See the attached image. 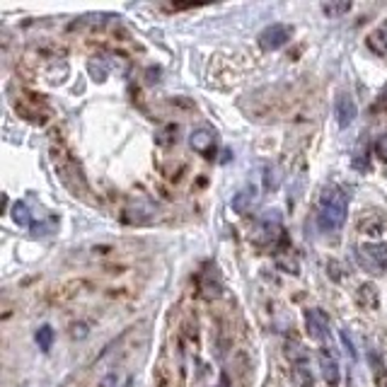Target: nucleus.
Masks as SVG:
<instances>
[{
	"label": "nucleus",
	"instance_id": "18",
	"mask_svg": "<svg viewBox=\"0 0 387 387\" xmlns=\"http://www.w3.org/2000/svg\"><path fill=\"white\" fill-rule=\"evenodd\" d=\"M131 385H134V380H131V377H129V380H126V385H124V387H131Z\"/></svg>",
	"mask_w": 387,
	"mask_h": 387
},
{
	"label": "nucleus",
	"instance_id": "10",
	"mask_svg": "<svg viewBox=\"0 0 387 387\" xmlns=\"http://www.w3.org/2000/svg\"><path fill=\"white\" fill-rule=\"evenodd\" d=\"M286 356H288V361L295 363V366H308L310 351L300 342H288L286 344Z\"/></svg>",
	"mask_w": 387,
	"mask_h": 387
},
{
	"label": "nucleus",
	"instance_id": "13",
	"mask_svg": "<svg viewBox=\"0 0 387 387\" xmlns=\"http://www.w3.org/2000/svg\"><path fill=\"white\" fill-rule=\"evenodd\" d=\"M54 329L49 327V324H44V327L36 329V344H39L41 351H49L51 346H54Z\"/></svg>",
	"mask_w": 387,
	"mask_h": 387
},
{
	"label": "nucleus",
	"instance_id": "12",
	"mask_svg": "<svg viewBox=\"0 0 387 387\" xmlns=\"http://www.w3.org/2000/svg\"><path fill=\"white\" fill-rule=\"evenodd\" d=\"M348 10H351V3H348V0H342V3H324L322 6V12L327 17H342V15H346Z\"/></svg>",
	"mask_w": 387,
	"mask_h": 387
},
{
	"label": "nucleus",
	"instance_id": "3",
	"mask_svg": "<svg viewBox=\"0 0 387 387\" xmlns=\"http://www.w3.org/2000/svg\"><path fill=\"white\" fill-rule=\"evenodd\" d=\"M291 41V27L283 25V22H273V25L264 27L259 32V46L264 51H276L281 46H286Z\"/></svg>",
	"mask_w": 387,
	"mask_h": 387
},
{
	"label": "nucleus",
	"instance_id": "17",
	"mask_svg": "<svg viewBox=\"0 0 387 387\" xmlns=\"http://www.w3.org/2000/svg\"><path fill=\"white\" fill-rule=\"evenodd\" d=\"M373 41H375L377 46H380V51H387V27L385 30H380L375 36H373Z\"/></svg>",
	"mask_w": 387,
	"mask_h": 387
},
{
	"label": "nucleus",
	"instance_id": "16",
	"mask_svg": "<svg viewBox=\"0 0 387 387\" xmlns=\"http://www.w3.org/2000/svg\"><path fill=\"white\" fill-rule=\"evenodd\" d=\"M342 342H344V348H346L348 356L356 358V348H353V342H351V337H348L346 329H342Z\"/></svg>",
	"mask_w": 387,
	"mask_h": 387
},
{
	"label": "nucleus",
	"instance_id": "6",
	"mask_svg": "<svg viewBox=\"0 0 387 387\" xmlns=\"http://www.w3.org/2000/svg\"><path fill=\"white\" fill-rule=\"evenodd\" d=\"M189 145L199 155L204 158H211L213 153V145H216V134L209 129V126H201V129H193L191 136H189Z\"/></svg>",
	"mask_w": 387,
	"mask_h": 387
},
{
	"label": "nucleus",
	"instance_id": "4",
	"mask_svg": "<svg viewBox=\"0 0 387 387\" xmlns=\"http://www.w3.org/2000/svg\"><path fill=\"white\" fill-rule=\"evenodd\" d=\"M305 329H308L310 339H315V342H327V339L332 337L329 317H327V313L320 308L305 310Z\"/></svg>",
	"mask_w": 387,
	"mask_h": 387
},
{
	"label": "nucleus",
	"instance_id": "15",
	"mask_svg": "<svg viewBox=\"0 0 387 387\" xmlns=\"http://www.w3.org/2000/svg\"><path fill=\"white\" fill-rule=\"evenodd\" d=\"M293 375H295V380H298L300 387H313L315 385V377H313V373H310L308 366H295Z\"/></svg>",
	"mask_w": 387,
	"mask_h": 387
},
{
	"label": "nucleus",
	"instance_id": "1",
	"mask_svg": "<svg viewBox=\"0 0 387 387\" xmlns=\"http://www.w3.org/2000/svg\"><path fill=\"white\" fill-rule=\"evenodd\" d=\"M348 201L351 193H346L342 187H327L320 196V209H317V225L324 233H337L344 223H346L348 213Z\"/></svg>",
	"mask_w": 387,
	"mask_h": 387
},
{
	"label": "nucleus",
	"instance_id": "14",
	"mask_svg": "<svg viewBox=\"0 0 387 387\" xmlns=\"http://www.w3.org/2000/svg\"><path fill=\"white\" fill-rule=\"evenodd\" d=\"M12 220H15L17 225H22V228H32V218H30V209H27V204H15V209H12Z\"/></svg>",
	"mask_w": 387,
	"mask_h": 387
},
{
	"label": "nucleus",
	"instance_id": "9",
	"mask_svg": "<svg viewBox=\"0 0 387 387\" xmlns=\"http://www.w3.org/2000/svg\"><path fill=\"white\" fill-rule=\"evenodd\" d=\"M259 230H262L266 238H276L278 233H281V213H278L276 209L273 211H266V213L259 218Z\"/></svg>",
	"mask_w": 387,
	"mask_h": 387
},
{
	"label": "nucleus",
	"instance_id": "7",
	"mask_svg": "<svg viewBox=\"0 0 387 387\" xmlns=\"http://www.w3.org/2000/svg\"><path fill=\"white\" fill-rule=\"evenodd\" d=\"M257 204H259V189L254 187V184H247V187H242L233 196V201H230V206H233L235 213H242V216L249 213V211H252Z\"/></svg>",
	"mask_w": 387,
	"mask_h": 387
},
{
	"label": "nucleus",
	"instance_id": "5",
	"mask_svg": "<svg viewBox=\"0 0 387 387\" xmlns=\"http://www.w3.org/2000/svg\"><path fill=\"white\" fill-rule=\"evenodd\" d=\"M358 114V107L356 102H353V97L348 92H339L337 100H334V116H337V124L342 126V129H348V126L353 124V119H356Z\"/></svg>",
	"mask_w": 387,
	"mask_h": 387
},
{
	"label": "nucleus",
	"instance_id": "2",
	"mask_svg": "<svg viewBox=\"0 0 387 387\" xmlns=\"http://www.w3.org/2000/svg\"><path fill=\"white\" fill-rule=\"evenodd\" d=\"M356 259L361 269H366L373 276H380L387 271V242H366L356 247Z\"/></svg>",
	"mask_w": 387,
	"mask_h": 387
},
{
	"label": "nucleus",
	"instance_id": "11",
	"mask_svg": "<svg viewBox=\"0 0 387 387\" xmlns=\"http://www.w3.org/2000/svg\"><path fill=\"white\" fill-rule=\"evenodd\" d=\"M358 303L363 305V308H377V291L375 286H370V283H366V286H361V291H358Z\"/></svg>",
	"mask_w": 387,
	"mask_h": 387
},
{
	"label": "nucleus",
	"instance_id": "8",
	"mask_svg": "<svg viewBox=\"0 0 387 387\" xmlns=\"http://www.w3.org/2000/svg\"><path fill=\"white\" fill-rule=\"evenodd\" d=\"M317 358H320V368H322V375H324V380H327V385L337 387L339 380H342V373H339V363H337V358H334V353L322 348Z\"/></svg>",
	"mask_w": 387,
	"mask_h": 387
}]
</instances>
